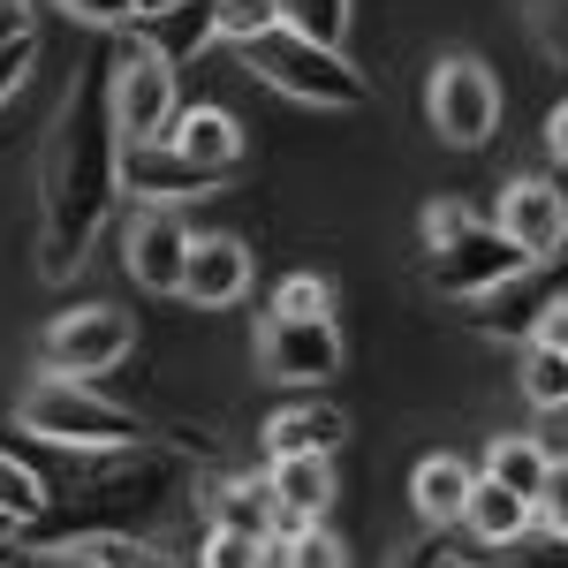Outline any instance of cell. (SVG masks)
Masks as SVG:
<instances>
[{"instance_id": "cell-1", "label": "cell", "mask_w": 568, "mask_h": 568, "mask_svg": "<svg viewBox=\"0 0 568 568\" xmlns=\"http://www.w3.org/2000/svg\"><path fill=\"white\" fill-rule=\"evenodd\" d=\"M114 197H122V130H114V99H106V77H99V84H77L61 99V114L39 144V273L45 281H69L84 265Z\"/></svg>"}, {"instance_id": "cell-2", "label": "cell", "mask_w": 568, "mask_h": 568, "mask_svg": "<svg viewBox=\"0 0 568 568\" xmlns=\"http://www.w3.org/2000/svg\"><path fill=\"white\" fill-rule=\"evenodd\" d=\"M23 433L45 439V447H69V455H114V447H136L144 439V417H130L122 402H106L84 379L45 372L39 387L23 394Z\"/></svg>"}, {"instance_id": "cell-3", "label": "cell", "mask_w": 568, "mask_h": 568, "mask_svg": "<svg viewBox=\"0 0 568 568\" xmlns=\"http://www.w3.org/2000/svg\"><path fill=\"white\" fill-rule=\"evenodd\" d=\"M235 53H243V69H258L265 84H281L288 99H304V106H334V114L372 106V84L342 61V45H311L296 31H265V39L235 45Z\"/></svg>"}, {"instance_id": "cell-4", "label": "cell", "mask_w": 568, "mask_h": 568, "mask_svg": "<svg viewBox=\"0 0 568 568\" xmlns=\"http://www.w3.org/2000/svg\"><path fill=\"white\" fill-rule=\"evenodd\" d=\"M106 99H114L122 152H136V144H168V130H175V69H168L152 45H130V53L106 69Z\"/></svg>"}, {"instance_id": "cell-5", "label": "cell", "mask_w": 568, "mask_h": 568, "mask_svg": "<svg viewBox=\"0 0 568 568\" xmlns=\"http://www.w3.org/2000/svg\"><path fill=\"white\" fill-rule=\"evenodd\" d=\"M425 106H433V130L447 136V144H485L493 122H500V84H493V69H485V61L447 53V61L433 69Z\"/></svg>"}, {"instance_id": "cell-6", "label": "cell", "mask_w": 568, "mask_h": 568, "mask_svg": "<svg viewBox=\"0 0 568 568\" xmlns=\"http://www.w3.org/2000/svg\"><path fill=\"white\" fill-rule=\"evenodd\" d=\"M130 342H136L130 311H114V304L69 311V318H53V334H45V372H61V379H99V372H114V364L130 356Z\"/></svg>"}, {"instance_id": "cell-7", "label": "cell", "mask_w": 568, "mask_h": 568, "mask_svg": "<svg viewBox=\"0 0 568 568\" xmlns=\"http://www.w3.org/2000/svg\"><path fill=\"white\" fill-rule=\"evenodd\" d=\"M524 251L493 227V220H478L470 235H455V243H439L433 251V288L439 296H455V304H478V296H493L500 281H516L524 273Z\"/></svg>"}, {"instance_id": "cell-8", "label": "cell", "mask_w": 568, "mask_h": 568, "mask_svg": "<svg viewBox=\"0 0 568 568\" xmlns=\"http://www.w3.org/2000/svg\"><path fill=\"white\" fill-rule=\"evenodd\" d=\"M258 356H265V379H281V387H318V379H334V364H342V342H334V318H265L258 334Z\"/></svg>"}, {"instance_id": "cell-9", "label": "cell", "mask_w": 568, "mask_h": 568, "mask_svg": "<svg viewBox=\"0 0 568 568\" xmlns=\"http://www.w3.org/2000/svg\"><path fill=\"white\" fill-rule=\"evenodd\" d=\"M493 227L524 251L530 265H546L554 251L568 243V197L554 190V182H538V175H524V182H508L500 190V213H493Z\"/></svg>"}, {"instance_id": "cell-10", "label": "cell", "mask_w": 568, "mask_h": 568, "mask_svg": "<svg viewBox=\"0 0 568 568\" xmlns=\"http://www.w3.org/2000/svg\"><path fill=\"white\" fill-rule=\"evenodd\" d=\"M190 227H182L175 205H136L130 220V273L152 288V296H182V273H190Z\"/></svg>"}, {"instance_id": "cell-11", "label": "cell", "mask_w": 568, "mask_h": 568, "mask_svg": "<svg viewBox=\"0 0 568 568\" xmlns=\"http://www.w3.org/2000/svg\"><path fill=\"white\" fill-rule=\"evenodd\" d=\"M220 182L227 175L197 168L190 152H175V144H136V152H122V190H130L136 205H182V197L220 190Z\"/></svg>"}, {"instance_id": "cell-12", "label": "cell", "mask_w": 568, "mask_h": 568, "mask_svg": "<svg viewBox=\"0 0 568 568\" xmlns=\"http://www.w3.org/2000/svg\"><path fill=\"white\" fill-rule=\"evenodd\" d=\"M265 478H273V500H281V530L273 538H296L304 524H326V508H334V455H281V463H265Z\"/></svg>"}, {"instance_id": "cell-13", "label": "cell", "mask_w": 568, "mask_h": 568, "mask_svg": "<svg viewBox=\"0 0 568 568\" xmlns=\"http://www.w3.org/2000/svg\"><path fill=\"white\" fill-rule=\"evenodd\" d=\"M243 288H251V251L235 235H197L190 243V273H182V296L197 311H220V304H235Z\"/></svg>"}, {"instance_id": "cell-14", "label": "cell", "mask_w": 568, "mask_h": 568, "mask_svg": "<svg viewBox=\"0 0 568 568\" xmlns=\"http://www.w3.org/2000/svg\"><path fill=\"white\" fill-rule=\"evenodd\" d=\"M554 304H561V281H554L546 265H524L516 281H500L493 296H478V326H485V334H524V342H530L538 318H546Z\"/></svg>"}, {"instance_id": "cell-15", "label": "cell", "mask_w": 568, "mask_h": 568, "mask_svg": "<svg viewBox=\"0 0 568 568\" xmlns=\"http://www.w3.org/2000/svg\"><path fill=\"white\" fill-rule=\"evenodd\" d=\"M342 439H349V417L334 402H288V409L265 417V463H281V455H334Z\"/></svg>"}, {"instance_id": "cell-16", "label": "cell", "mask_w": 568, "mask_h": 568, "mask_svg": "<svg viewBox=\"0 0 568 568\" xmlns=\"http://www.w3.org/2000/svg\"><path fill=\"white\" fill-rule=\"evenodd\" d=\"M463 530L470 538H485V546H516V538H530L538 530V508H530L524 493H508L500 478H485L470 485V508H463Z\"/></svg>"}, {"instance_id": "cell-17", "label": "cell", "mask_w": 568, "mask_h": 568, "mask_svg": "<svg viewBox=\"0 0 568 568\" xmlns=\"http://www.w3.org/2000/svg\"><path fill=\"white\" fill-rule=\"evenodd\" d=\"M220 39V23H213V0H182V8H168V16H144L136 23V45H152L168 69H182V61H197L205 45Z\"/></svg>"}, {"instance_id": "cell-18", "label": "cell", "mask_w": 568, "mask_h": 568, "mask_svg": "<svg viewBox=\"0 0 568 568\" xmlns=\"http://www.w3.org/2000/svg\"><path fill=\"white\" fill-rule=\"evenodd\" d=\"M168 144L190 152L197 168H213V175H235V160H243V130H235L227 106H190V114H175Z\"/></svg>"}, {"instance_id": "cell-19", "label": "cell", "mask_w": 568, "mask_h": 568, "mask_svg": "<svg viewBox=\"0 0 568 568\" xmlns=\"http://www.w3.org/2000/svg\"><path fill=\"white\" fill-rule=\"evenodd\" d=\"M205 508H213V530H243V538H273V530H281V500H273V478H265V470L227 478Z\"/></svg>"}, {"instance_id": "cell-20", "label": "cell", "mask_w": 568, "mask_h": 568, "mask_svg": "<svg viewBox=\"0 0 568 568\" xmlns=\"http://www.w3.org/2000/svg\"><path fill=\"white\" fill-rule=\"evenodd\" d=\"M470 485H478L470 463H455V455H425V463H417V478H409V500H417V516H425V524H463Z\"/></svg>"}, {"instance_id": "cell-21", "label": "cell", "mask_w": 568, "mask_h": 568, "mask_svg": "<svg viewBox=\"0 0 568 568\" xmlns=\"http://www.w3.org/2000/svg\"><path fill=\"white\" fill-rule=\"evenodd\" d=\"M546 470H554V447L538 433H500L493 447H485V478H500L508 493H524L530 508H538V485H546Z\"/></svg>"}, {"instance_id": "cell-22", "label": "cell", "mask_w": 568, "mask_h": 568, "mask_svg": "<svg viewBox=\"0 0 568 568\" xmlns=\"http://www.w3.org/2000/svg\"><path fill=\"white\" fill-rule=\"evenodd\" d=\"M77 546H84L99 568H190V561H175V554H160V546L130 538V530H77Z\"/></svg>"}, {"instance_id": "cell-23", "label": "cell", "mask_w": 568, "mask_h": 568, "mask_svg": "<svg viewBox=\"0 0 568 568\" xmlns=\"http://www.w3.org/2000/svg\"><path fill=\"white\" fill-rule=\"evenodd\" d=\"M281 31H296V39H311V45H342L349 0H281Z\"/></svg>"}, {"instance_id": "cell-24", "label": "cell", "mask_w": 568, "mask_h": 568, "mask_svg": "<svg viewBox=\"0 0 568 568\" xmlns=\"http://www.w3.org/2000/svg\"><path fill=\"white\" fill-rule=\"evenodd\" d=\"M524 402L538 409V417L568 409V356H554V349H530L524 356Z\"/></svg>"}, {"instance_id": "cell-25", "label": "cell", "mask_w": 568, "mask_h": 568, "mask_svg": "<svg viewBox=\"0 0 568 568\" xmlns=\"http://www.w3.org/2000/svg\"><path fill=\"white\" fill-rule=\"evenodd\" d=\"M0 508L16 516V524H31V516H45V478L23 463V455H8L0 447Z\"/></svg>"}, {"instance_id": "cell-26", "label": "cell", "mask_w": 568, "mask_h": 568, "mask_svg": "<svg viewBox=\"0 0 568 568\" xmlns=\"http://www.w3.org/2000/svg\"><path fill=\"white\" fill-rule=\"evenodd\" d=\"M213 23L227 45H251L265 31H281V0H213Z\"/></svg>"}, {"instance_id": "cell-27", "label": "cell", "mask_w": 568, "mask_h": 568, "mask_svg": "<svg viewBox=\"0 0 568 568\" xmlns=\"http://www.w3.org/2000/svg\"><path fill=\"white\" fill-rule=\"evenodd\" d=\"M197 568H281V546L243 538V530H205V561Z\"/></svg>"}, {"instance_id": "cell-28", "label": "cell", "mask_w": 568, "mask_h": 568, "mask_svg": "<svg viewBox=\"0 0 568 568\" xmlns=\"http://www.w3.org/2000/svg\"><path fill=\"white\" fill-rule=\"evenodd\" d=\"M281 318H334V288L318 281V273H288L281 281V296H273Z\"/></svg>"}, {"instance_id": "cell-29", "label": "cell", "mask_w": 568, "mask_h": 568, "mask_svg": "<svg viewBox=\"0 0 568 568\" xmlns=\"http://www.w3.org/2000/svg\"><path fill=\"white\" fill-rule=\"evenodd\" d=\"M281 546V568H342V546L326 524H304L296 538H273Z\"/></svg>"}, {"instance_id": "cell-30", "label": "cell", "mask_w": 568, "mask_h": 568, "mask_svg": "<svg viewBox=\"0 0 568 568\" xmlns=\"http://www.w3.org/2000/svg\"><path fill=\"white\" fill-rule=\"evenodd\" d=\"M0 568H99V561L69 538V546H0Z\"/></svg>"}, {"instance_id": "cell-31", "label": "cell", "mask_w": 568, "mask_h": 568, "mask_svg": "<svg viewBox=\"0 0 568 568\" xmlns=\"http://www.w3.org/2000/svg\"><path fill=\"white\" fill-rule=\"evenodd\" d=\"M69 23H91V31H136V8L130 0H61Z\"/></svg>"}, {"instance_id": "cell-32", "label": "cell", "mask_w": 568, "mask_h": 568, "mask_svg": "<svg viewBox=\"0 0 568 568\" xmlns=\"http://www.w3.org/2000/svg\"><path fill=\"white\" fill-rule=\"evenodd\" d=\"M516 568H568V538L561 530H530V538H516V546H500Z\"/></svg>"}, {"instance_id": "cell-33", "label": "cell", "mask_w": 568, "mask_h": 568, "mask_svg": "<svg viewBox=\"0 0 568 568\" xmlns=\"http://www.w3.org/2000/svg\"><path fill=\"white\" fill-rule=\"evenodd\" d=\"M538 530H561L568 538V455H554V470L538 485Z\"/></svg>"}, {"instance_id": "cell-34", "label": "cell", "mask_w": 568, "mask_h": 568, "mask_svg": "<svg viewBox=\"0 0 568 568\" xmlns=\"http://www.w3.org/2000/svg\"><path fill=\"white\" fill-rule=\"evenodd\" d=\"M470 227H478V213H470V205L439 197L433 213H425V251H439V243H455V235H470Z\"/></svg>"}, {"instance_id": "cell-35", "label": "cell", "mask_w": 568, "mask_h": 568, "mask_svg": "<svg viewBox=\"0 0 568 568\" xmlns=\"http://www.w3.org/2000/svg\"><path fill=\"white\" fill-rule=\"evenodd\" d=\"M31 61H39V45H31V39L0 45V106L16 99V84H23V77H31Z\"/></svg>"}, {"instance_id": "cell-36", "label": "cell", "mask_w": 568, "mask_h": 568, "mask_svg": "<svg viewBox=\"0 0 568 568\" xmlns=\"http://www.w3.org/2000/svg\"><path fill=\"white\" fill-rule=\"evenodd\" d=\"M530 349H554V356H568V296L546 318H538V334H530Z\"/></svg>"}, {"instance_id": "cell-37", "label": "cell", "mask_w": 568, "mask_h": 568, "mask_svg": "<svg viewBox=\"0 0 568 568\" xmlns=\"http://www.w3.org/2000/svg\"><path fill=\"white\" fill-rule=\"evenodd\" d=\"M31 39V0H0V45Z\"/></svg>"}, {"instance_id": "cell-38", "label": "cell", "mask_w": 568, "mask_h": 568, "mask_svg": "<svg viewBox=\"0 0 568 568\" xmlns=\"http://www.w3.org/2000/svg\"><path fill=\"white\" fill-rule=\"evenodd\" d=\"M394 568H447V546H439V538H417V546H402Z\"/></svg>"}, {"instance_id": "cell-39", "label": "cell", "mask_w": 568, "mask_h": 568, "mask_svg": "<svg viewBox=\"0 0 568 568\" xmlns=\"http://www.w3.org/2000/svg\"><path fill=\"white\" fill-rule=\"evenodd\" d=\"M546 144H554V160H568V106H554V122H546Z\"/></svg>"}, {"instance_id": "cell-40", "label": "cell", "mask_w": 568, "mask_h": 568, "mask_svg": "<svg viewBox=\"0 0 568 568\" xmlns=\"http://www.w3.org/2000/svg\"><path fill=\"white\" fill-rule=\"evenodd\" d=\"M538 439H546L554 455H568V409H554V417H546V433H538Z\"/></svg>"}, {"instance_id": "cell-41", "label": "cell", "mask_w": 568, "mask_h": 568, "mask_svg": "<svg viewBox=\"0 0 568 568\" xmlns=\"http://www.w3.org/2000/svg\"><path fill=\"white\" fill-rule=\"evenodd\" d=\"M136 8V23H144V16H168V8H182V0H130Z\"/></svg>"}, {"instance_id": "cell-42", "label": "cell", "mask_w": 568, "mask_h": 568, "mask_svg": "<svg viewBox=\"0 0 568 568\" xmlns=\"http://www.w3.org/2000/svg\"><path fill=\"white\" fill-rule=\"evenodd\" d=\"M16 530H23V524H16V516L0 508V546H16Z\"/></svg>"}, {"instance_id": "cell-43", "label": "cell", "mask_w": 568, "mask_h": 568, "mask_svg": "<svg viewBox=\"0 0 568 568\" xmlns=\"http://www.w3.org/2000/svg\"><path fill=\"white\" fill-rule=\"evenodd\" d=\"M447 568H463V561H455V554H447Z\"/></svg>"}]
</instances>
